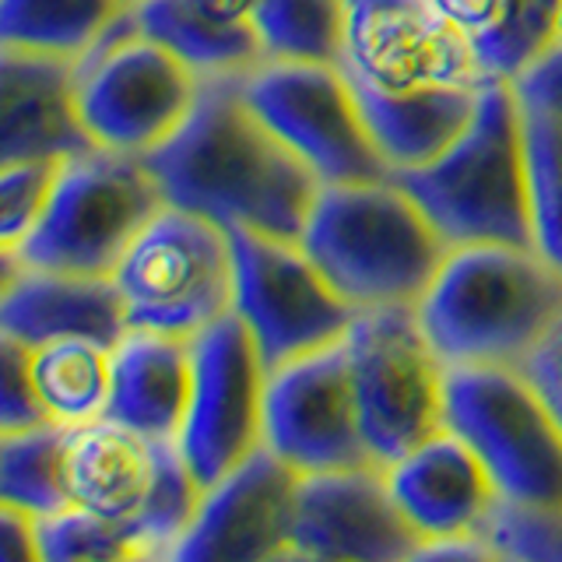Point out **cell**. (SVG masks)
<instances>
[{"mask_svg": "<svg viewBox=\"0 0 562 562\" xmlns=\"http://www.w3.org/2000/svg\"><path fill=\"white\" fill-rule=\"evenodd\" d=\"M236 268L233 313L254 334L268 369L345 341L356 306L330 285L306 250L254 228H228Z\"/></svg>", "mask_w": 562, "mask_h": 562, "instance_id": "cell-11", "label": "cell"}, {"mask_svg": "<svg viewBox=\"0 0 562 562\" xmlns=\"http://www.w3.org/2000/svg\"><path fill=\"white\" fill-rule=\"evenodd\" d=\"M422 538L401 517L380 464L316 471L299 479L292 555L295 559H418Z\"/></svg>", "mask_w": 562, "mask_h": 562, "instance_id": "cell-16", "label": "cell"}, {"mask_svg": "<svg viewBox=\"0 0 562 562\" xmlns=\"http://www.w3.org/2000/svg\"><path fill=\"white\" fill-rule=\"evenodd\" d=\"M239 92L321 187L391 180L338 64L263 60L239 78Z\"/></svg>", "mask_w": 562, "mask_h": 562, "instance_id": "cell-10", "label": "cell"}, {"mask_svg": "<svg viewBox=\"0 0 562 562\" xmlns=\"http://www.w3.org/2000/svg\"><path fill=\"white\" fill-rule=\"evenodd\" d=\"M559 43H562V29H559Z\"/></svg>", "mask_w": 562, "mask_h": 562, "instance_id": "cell-39", "label": "cell"}, {"mask_svg": "<svg viewBox=\"0 0 562 562\" xmlns=\"http://www.w3.org/2000/svg\"><path fill=\"white\" fill-rule=\"evenodd\" d=\"M366 447L380 468L447 429V362L412 306L359 310L345 334Z\"/></svg>", "mask_w": 562, "mask_h": 562, "instance_id": "cell-9", "label": "cell"}, {"mask_svg": "<svg viewBox=\"0 0 562 562\" xmlns=\"http://www.w3.org/2000/svg\"><path fill=\"white\" fill-rule=\"evenodd\" d=\"M514 92L527 110H544L562 116V43H555L541 60H535L514 81Z\"/></svg>", "mask_w": 562, "mask_h": 562, "instance_id": "cell-35", "label": "cell"}, {"mask_svg": "<svg viewBox=\"0 0 562 562\" xmlns=\"http://www.w3.org/2000/svg\"><path fill=\"white\" fill-rule=\"evenodd\" d=\"M127 327L193 338L233 313L236 268L228 228L166 204L110 274Z\"/></svg>", "mask_w": 562, "mask_h": 562, "instance_id": "cell-8", "label": "cell"}, {"mask_svg": "<svg viewBox=\"0 0 562 562\" xmlns=\"http://www.w3.org/2000/svg\"><path fill=\"white\" fill-rule=\"evenodd\" d=\"M123 4H127V8H134V4H140V0H123Z\"/></svg>", "mask_w": 562, "mask_h": 562, "instance_id": "cell-38", "label": "cell"}, {"mask_svg": "<svg viewBox=\"0 0 562 562\" xmlns=\"http://www.w3.org/2000/svg\"><path fill=\"white\" fill-rule=\"evenodd\" d=\"M263 60L338 64L348 35V0H254Z\"/></svg>", "mask_w": 562, "mask_h": 562, "instance_id": "cell-27", "label": "cell"}, {"mask_svg": "<svg viewBox=\"0 0 562 562\" xmlns=\"http://www.w3.org/2000/svg\"><path fill=\"white\" fill-rule=\"evenodd\" d=\"M447 429L479 453L503 503L562 514V426L520 369L447 366Z\"/></svg>", "mask_w": 562, "mask_h": 562, "instance_id": "cell-7", "label": "cell"}, {"mask_svg": "<svg viewBox=\"0 0 562 562\" xmlns=\"http://www.w3.org/2000/svg\"><path fill=\"white\" fill-rule=\"evenodd\" d=\"M520 373L535 386L544 408L562 426V316L552 324V330L538 341V348L520 362Z\"/></svg>", "mask_w": 562, "mask_h": 562, "instance_id": "cell-34", "label": "cell"}, {"mask_svg": "<svg viewBox=\"0 0 562 562\" xmlns=\"http://www.w3.org/2000/svg\"><path fill=\"white\" fill-rule=\"evenodd\" d=\"M131 11L148 40L162 43L204 81L243 78L263 64L254 0H140Z\"/></svg>", "mask_w": 562, "mask_h": 562, "instance_id": "cell-22", "label": "cell"}, {"mask_svg": "<svg viewBox=\"0 0 562 562\" xmlns=\"http://www.w3.org/2000/svg\"><path fill=\"white\" fill-rule=\"evenodd\" d=\"M190 359V401L176 447L207 488L263 447V391L271 369L236 313L193 334Z\"/></svg>", "mask_w": 562, "mask_h": 562, "instance_id": "cell-12", "label": "cell"}, {"mask_svg": "<svg viewBox=\"0 0 562 562\" xmlns=\"http://www.w3.org/2000/svg\"><path fill=\"white\" fill-rule=\"evenodd\" d=\"M263 447L299 474L376 464L362 436L345 341L271 369L263 391Z\"/></svg>", "mask_w": 562, "mask_h": 562, "instance_id": "cell-13", "label": "cell"}, {"mask_svg": "<svg viewBox=\"0 0 562 562\" xmlns=\"http://www.w3.org/2000/svg\"><path fill=\"white\" fill-rule=\"evenodd\" d=\"M450 246H538L524 110L509 81H485L468 127L418 169L391 172Z\"/></svg>", "mask_w": 562, "mask_h": 562, "instance_id": "cell-3", "label": "cell"}, {"mask_svg": "<svg viewBox=\"0 0 562 562\" xmlns=\"http://www.w3.org/2000/svg\"><path fill=\"white\" fill-rule=\"evenodd\" d=\"M485 541L499 559H555L562 562V514L517 509L499 499L485 524Z\"/></svg>", "mask_w": 562, "mask_h": 562, "instance_id": "cell-31", "label": "cell"}, {"mask_svg": "<svg viewBox=\"0 0 562 562\" xmlns=\"http://www.w3.org/2000/svg\"><path fill=\"white\" fill-rule=\"evenodd\" d=\"M67 439L70 429L53 426V422L29 432L0 436V499L35 517L67 509Z\"/></svg>", "mask_w": 562, "mask_h": 562, "instance_id": "cell-28", "label": "cell"}, {"mask_svg": "<svg viewBox=\"0 0 562 562\" xmlns=\"http://www.w3.org/2000/svg\"><path fill=\"white\" fill-rule=\"evenodd\" d=\"M345 75V70H341ZM356 92L359 113L366 120L373 145L383 155L391 172L418 169L432 162L450 140L468 127V120L479 105L482 85H432V88H386L348 81Z\"/></svg>", "mask_w": 562, "mask_h": 562, "instance_id": "cell-23", "label": "cell"}, {"mask_svg": "<svg viewBox=\"0 0 562 562\" xmlns=\"http://www.w3.org/2000/svg\"><path fill=\"white\" fill-rule=\"evenodd\" d=\"M46 412L32 383V348L0 330V436L46 426Z\"/></svg>", "mask_w": 562, "mask_h": 562, "instance_id": "cell-32", "label": "cell"}, {"mask_svg": "<svg viewBox=\"0 0 562 562\" xmlns=\"http://www.w3.org/2000/svg\"><path fill=\"white\" fill-rule=\"evenodd\" d=\"M461 35L485 81L514 85L559 43L562 0H426Z\"/></svg>", "mask_w": 562, "mask_h": 562, "instance_id": "cell-24", "label": "cell"}, {"mask_svg": "<svg viewBox=\"0 0 562 562\" xmlns=\"http://www.w3.org/2000/svg\"><path fill=\"white\" fill-rule=\"evenodd\" d=\"M40 555L43 562H110V559H140L137 541L123 527L67 506L60 514L40 517Z\"/></svg>", "mask_w": 562, "mask_h": 562, "instance_id": "cell-30", "label": "cell"}, {"mask_svg": "<svg viewBox=\"0 0 562 562\" xmlns=\"http://www.w3.org/2000/svg\"><path fill=\"white\" fill-rule=\"evenodd\" d=\"M145 166L166 204L292 243L321 193V180L250 110L239 78L204 81L183 127L148 151Z\"/></svg>", "mask_w": 562, "mask_h": 562, "instance_id": "cell-1", "label": "cell"}, {"mask_svg": "<svg viewBox=\"0 0 562 562\" xmlns=\"http://www.w3.org/2000/svg\"><path fill=\"white\" fill-rule=\"evenodd\" d=\"M520 102V99H517ZM524 110L527 169H531L535 239L538 250L562 268V116Z\"/></svg>", "mask_w": 562, "mask_h": 562, "instance_id": "cell-29", "label": "cell"}, {"mask_svg": "<svg viewBox=\"0 0 562 562\" xmlns=\"http://www.w3.org/2000/svg\"><path fill=\"white\" fill-rule=\"evenodd\" d=\"M166 443H172V439H148L127 426H120L113 418H99L88 422V426L70 429L67 439L70 506L123 527L137 541L134 531L137 520L148 509Z\"/></svg>", "mask_w": 562, "mask_h": 562, "instance_id": "cell-19", "label": "cell"}, {"mask_svg": "<svg viewBox=\"0 0 562 562\" xmlns=\"http://www.w3.org/2000/svg\"><path fill=\"white\" fill-rule=\"evenodd\" d=\"M113 380L105 418L148 439H172L183 429L193 359L190 338L162 330H137L113 345Z\"/></svg>", "mask_w": 562, "mask_h": 562, "instance_id": "cell-20", "label": "cell"}, {"mask_svg": "<svg viewBox=\"0 0 562 562\" xmlns=\"http://www.w3.org/2000/svg\"><path fill=\"white\" fill-rule=\"evenodd\" d=\"M201 85L176 53L137 29L131 8L75 64V102L92 145L137 158L183 127Z\"/></svg>", "mask_w": 562, "mask_h": 562, "instance_id": "cell-6", "label": "cell"}, {"mask_svg": "<svg viewBox=\"0 0 562 562\" xmlns=\"http://www.w3.org/2000/svg\"><path fill=\"white\" fill-rule=\"evenodd\" d=\"M57 162H35L0 172V246L18 250L40 218Z\"/></svg>", "mask_w": 562, "mask_h": 562, "instance_id": "cell-33", "label": "cell"}, {"mask_svg": "<svg viewBox=\"0 0 562 562\" xmlns=\"http://www.w3.org/2000/svg\"><path fill=\"white\" fill-rule=\"evenodd\" d=\"M22 271H25V260L18 257V250L0 246V299H4L14 289V281L22 278Z\"/></svg>", "mask_w": 562, "mask_h": 562, "instance_id": "cell-37", "label": "cell"}, {"mask_svg": "<svg viewBox=\"0 0 562 562\" xmlns=\"http://www.w3.org/2000/svg\"><path fill=\"white\" fill-rule=\"evenodd\" d=\"M0 562H43L40 517L0 499Z\"/></svg>", "mask_w": 562, "mask_h": 562, "instance_id": "cell-36", "label": "cell"}, {"mask_svg": "<svg viewBox=\"0 0 562 562\" xmlns=\"http://www.w3.org/2000/svg\"><path fill=\"white\" fill-rule=\"evenodd\" d=\"M383 471L401 517L412 524L422 544L439 538H485L499 492L479 453L457 432H432Z\"/></svg>", "mask_w": 562, "mask_h": 562, "instance_id": "cell-17", "label": "cell"}, {"mask_svg": "<svg viewBox=\"0 0 562 562\" xmlns=\"http://www.w3.org/2000/svg\"><path fill=\"white\" fill-rule=\"evenodd\" d=\"M0 330L22 338L29 348L57 338H88L113 348L127 334V316L113 278L25 268L0 299Z\"/></svg>", "mask_w": 562, "mask_h": 562, "instance_id": "cell-21", "label": "cell"}, {"mask_svg": "<svg viewBox=\"0 0 562 562\" xmlns=\"http://www.w3.org/2000/svg\"><path fill=\"white\" fill-rule=\"evenodd\" d=\"M92 137L75 102V64L0 49V172L81 155Z\"/></svg>", "mask_w": 562, "mask_h": 562, "instance_id": "cell-18", "label": "cell"}, {"mask_svg": "<svg viewBox=\"0 0 562 562\" xmlns=\"http://www.w3.org/2000/svg\"><path fill=\"white\" fill-rule=\"evenodd\" d=\"M123 11V0H0V49L78 64Z\"/></svg>", "mask_w": 562, "mask_h": 562, "instance_id": "cell-26", "label": "cell"}, {"mask_svg": "<svg viewBox=\"0 0 562 562\" xmlns=\"http://www.w3.org/2000/svg\"><path fill=\"white\" fill-rule=\"evenodd\" d=\"M299 246L356 310L418 306L450 254L394 180L321 187Z\"/></svg>", "mask_w": 562, "mask_h": 562, "instance_id": "cell-4", "label": "cell"}, {"mask_svg": "<svg viewBox=\"0 0 562 562\" xmlns=\"http://www.w3.org/2000/svg\"><path fill=\"white\" fill-rule=\"evenodd\" d=\"M113 348L88 338H57L32 348V383L53 426L78 429L105 418Z\"/></svg>", "mask_w": 562, "mask_h": 562, "instance_id": "cell-25", "label": "cell"}, {"mask_svg": "<svg viewBox=\"0 0 562 562\" xmlns=\"http://www.w3.org/2000/svg\"><path fill=\"white\" fill-rule=\"evenodd\" d=\"M338 67L348 81L386 92L485 81L464 40L426 0H351Z\"/></svg>", "mask_w": 562, "mask_h": 562, "instance_id": "cell-15", "label": "cell"}, {"mask_svg": "<svg viewBox=\"0 0 562 562\" xmlns=\"http://www.w3.org/2000/svg\"><path fill=\"white\" fill-rule=\"evenodd\" d=\"M299 474L268 447L204 488L198 517L172 549L180 562H271L292 555Z\"/></svg>", "mask_w": 562, "mask_h": 562, "instance_id": "cell-14", "label": "cell"}, {"mask_svg": "<svg viewBox=\"0 0 562 562\" xmlns=\"http://www.w3.org/2000/svg\"><path fill=\"white\" fill-rule=\"evenodd\" d=\"M162 207L166 193L145 158L88 148L53 169L43 211L18 257L35 271L110 278Z\"/></svg>", "mask_w": 562, "mask_h": 562, "instance_id": "cell-5", "label": "cell"}, {"mask_svg": "<svg viewBox=\"0 0 562 562\" xmlns=\"http://www.w3.org/2000/svg\"><path fill=\"white\" fill-rule=\"evenodd\" d=\"M415 313L447 366L520 369L562 316V268L538 246H453Z\"/></svg>", "mask_w": 562, "mask_h": 562, "instance_id": "cell-2", "label": "cell"}]
</instances>
